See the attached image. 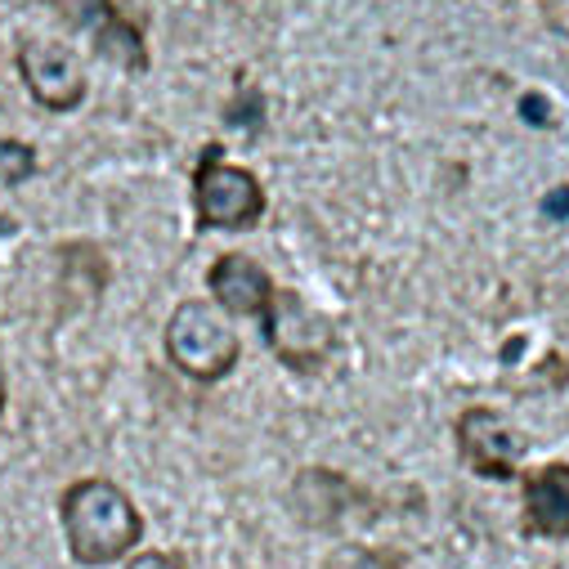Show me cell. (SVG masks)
<instances>
[{
  "instance_id": "17",
  "label": "cell",
  "mask_w": 569,
  "mask_h": 569,
  "mask_svg": "<svg viewBox=\"0 0 569 569\" xmlns=\"http://www.w3.org/2000/svg\"><path fill=\"white\" fill-rule=\"evenodd\" d=\"M6 399H10V381H6V363H0V417H6Z\"/></svg>"
},
{
  "instance_id": "16",
  "label": "cell",
  "mask_w": 569,
  "mask_h": 569,
  "mask_svg": "<svg viewBox=\"0 0 569 569\" xmlns=\"http://www.w3.org/2000/svg\"><path fill=\"white\" fill-rule=\"evenodd\" d=\"M542 216L547 220H569V184H560V189H551L542 198Z\"/></svg>"
},
{
  "instance_id": "9",
  "label": "cell",
  "mask_w": 569,
  "mask_h": 569,
  "mask_svg": "<svg viewBox=\"0 0 569 569\" xmlns=\"http://www.w3.org/2000/svg\"><path fill=\"white\" fill-rule=\"evenodd\" d=\"M520 502H525V525L538 538H569V467L547 462L533 471H520Z\"/></svg>"
},
{
  "instance_id": "3",
  "label": "cell",
  "mask_w": 569,
  "mask_h": 569,
  "mask_svg": "<svg viewBox=\"0 0 569 569\" xmlns=\"http://www.w3.org/2000/svg\"><path fill=\"white\" fill-rule=\"evenodd\" d=\"M193 211L202 229L242 233L264 216V189L247 167L224 162L220 144H207L193 167Z\"/></svg>"
},
{
  "instance_id": "8",
  "label": "cell",
  "mask_w": 569,
  "mask_h": 569,
  "mask_svg": "<svg viewBox=\"0 0 569 569\" xmlns=\"http://www.w3.org/2000/svg\"><path fill=\"white\" fill-rule=\"evenodd\" d=\"M207 288H211L216 306L233 319H264L273 306V292H278L264 264L242 251H229L207 269Z\"/></svg>"
},
{
  "instance_id": "2",
  "label": "cell",
  "mask_w": 569,
  "mask_h": 569,
  "mask_svg": "<svg viewBox=\"0 0 569 569\" xmlns=\"http://www.w3.org/2000/svg\"><path fill=\"white\" fill-rule=\"evenodd\" d=\"M167 359L180 377L216 386L238 368L242 341L216 301H180L167 319Z\"/></svg>"
},
{
  "instance_id": "10",
  "label": "cell",
  "mask_w": 569,
  "mask_h": 569,
  "mask_svg": "<svg viewBox=\"0 0 569 569\" xmlns=\"http://www.w3.org/2000/svg\"><path fill=\"white\" fill-rule=\"evenodd\" d=\"M355 502V485L337 471H323V467H310L297 476L292 485V511L310 525V529H332L341 525L346 507Z\"/></svg>"
},
{
  "instance_id": "14",
  "label": "cell",
  "mask_w": 569,
  "mask_h": 569,
  "mask_svg": "<svg viewBox=\"0 0 569 569\" xmlns=\"http://www.w3.org/2000/svg\"><path fill=\"white\" fill-rule=\"evenodd\" d=\"M126 569H189V565H184L176 551H158V547H153V551H134V556L126 560Z\"/></svg>"
},
{
  "instance_id": "5",
  "label": "cell",
  "mask_w": 569,
  "mask_h": 569,
  "mask_svg": "<svg viewBox=\"0 0 569 569\" xmlns=\"http://www.w3.org/2000/svg\"><path fill=\"white\" fill-rule=\"evenodd\" d=\"M260 328H264L269 350L282 359V368H292V372H315L332 355V323L323 315H315L297 292L278 288Z\"/></svg>"
},
{
  "instance_id": "7",
  "label": "cell",
  "mask_w": 569,
  "mask_h": 569,
  "mask_svg": "<svg viewBox=\"0 0 569 569\" xmlns=\"http://www.w3.org/2000/svg\"><path fill=\"white\" fill-rule=\"evenodd\" d=\"M19 77L46 112H72L86 99V77H81L77 54L54 46V41H23L19 46Z\"/></svg>"
},
{
  "instance_id": "15",
  "label": "cell",
  "mask_w": 569,
  "mask_h": 569,
  "mask_svg": "<svg viewBox=\"0 0 569 569\" xmlns=\"http://www.w3.org/2000/svg\"><path fill=\"white\" fill-rule=\"evenodd\" d=\"M520 117H525L529 126H551V103H547L542 94H525V99H520Z\"/></svg>"
},
{
  "instance_id": "6",
  "label": "cell",
  "mask_w": 569,
  "mask_h": 569,
  "mask_svg": "<svg viewBox=\"0 0 569 569\" xmlns=\"http://www.w3.org/2000/svg\"><path fill=\"white\" fill-rule=\"evenodd\" d=\"M50 6H54V14H59L68 28L90 32V37H94V50H99L108 63H117V68H126V72H144V68H149V46H144V37H139L134 23H126V19L117 14L112 0H50Z\"/></svg>"
},
{
  "instance_id": "11",
  "label": "cell",
  "mask_w": 569,
  "mask_h": 569,
  "mask_svg": "<svg viewBox=\"0 0 569 569\" xmlns=\"http://www.w3.org/2000/svg\"><path fill=\"white\" fill-rule=\"evenodd\" d=\"M32 171H37V153L28 144H19V139H0V176L10 184H23Z\"/></svg>"
},
{
  "instance_id": "13",
  "label": "cell",
  "mask_w": 569,
  "mask_h": 569,
  "mask_svg": "<svg viewBox=\"0 0 569 569\" xmlns=\"http://www.w3.org/2000/svg\"><path fill=\"white\" fill-rule=\"evenodd\" d=\"M328 569H403V560L390 556V551H359V547H350Z\"/></svg>"
},
{
  "instance_id": "1",
  "label": "cell",
  "mask_w": 569,
  "mask_h": 569,
  "mask_svg": "<svg viewBox=\"0 0 569 569\" xmlns=\"http://www.w3.org/2000/svg\"><path fill=\"white\" fill-rule=\"evenodd\" d=\"M59 520H63L68 556L86 569H103L134 556L139 538H144V516L130 502V493L108 476H86L68 485L59 498Z\"/></svg>"
},
{
  "instance_id": "4",
  "label": "cell",
  "mask_w": 569,
  "mask_h": 569,
  "mask_svg": "<svg viewBox=\"0 0 569 569\" xmlns=\"http://www.w3.org/2000/svg\"><path fill=\"white\" fill-rule=\"evenodd\" d=\"M453 440H458L462 462L485 480H516L529 453V436L507 412L489 403H476L453 421Z\"/></svg>"
},
{
  "instance_id": "12",
  "label": "cell",
  "mask_w": 569,
  "mask_h": 569,
  "mask_svg": "<svg viewBox=\"0 0 569 569\" xmlns=\"http://www.w3.org/2000/svg\"><path fill=\"white\" fill-rule=\"evenodd\" d=\"M224 121H229V126H247V130H256V126L264 121V99H260V90L242 86V90H238V99L229 103Z\"/></svg>"
}]
</instances>
